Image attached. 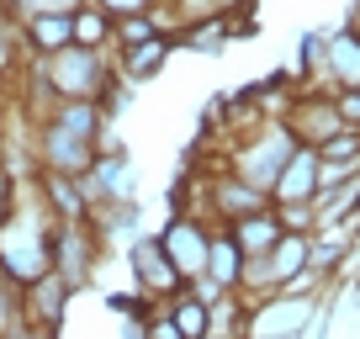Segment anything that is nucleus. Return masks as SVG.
<instances>
[{
    "label": "nucleus",
    "mask_w": 360,
    "mask_h": 339,
    "mask_svg": "<svg viewBox=\"0 0 360 339\" xmlns=\"http://www.w3.org/2000/svg\"><path fill=\"white\" fill-rule=\"evenodd\" d=\"M355 223H360V196H355Z\"/></svg>",
    "instance_id": "f704fd0d"
},
{
    "label": "nucleus",
    "mask_w": 360,
    "mask_h": 339,
    "mask_svg": "<svg viewBox=\"0 0 360 339\" xmlns=\"http://www.w3.org/2000/svg\"><path fill=\"white\" fill-rule=\"evenodd\" d=\"M169 11H175L180 27L191 22H212V16H228V0H169Z\"/></svg>",
    "instance_id": "bb28decb"
},
{
    "label": "nucleus",
    "mask_w": 360,
    "mask_h": 339,
    "mask_svg": "<svg viewBox=\"0 0 360 339\" xmlns=\"http://www.w3.org/2000/svg\"><path fill=\"white\" fill-rule=\"evenodd\" d=\"M127 271H133V292L143 297V302H169V297L186 286L154 234H133V244H127Z\"/></svg>",
    "instance_id": "0eeeda50"
},
{
    "label": "nucleus",
    "mask_w": 360,
    "mask_h": 339,
    "mask_svg": "<svg viewBox=\"0 0 360 339\" xmlns=\"http://www.w3.org/2000/svg\"><path fill=\"white\" fill-rule=\"evenodd\" d=\"M27 64V48H22V27H16L11 6L0 0V79H11L16 69Z\"/></svg>",
    "instance_id": "aec40b11"
},
{
    "label": "nucleus",
    "mask_w": 360,
    "mask_h": 339,
    "mask_svg": "<svg viewBox=\"0 0 360 339\" xmlns=\"http://www.w3.org/2000/svg\"><path fill=\"white\" fill-rule=\"evenodd\" d=\"M69 22H75V43H85V48H112V16H106L101 6H90V0H85Z\"/></svg>",
    "instance_id": "412c9836"
},
{
    "label": "nucleus",
    "mask_w": 360,
    "mask_h": 339,
    "mask_svg": "<svg viewBox=\"0 0 360 339\" xmlns=\"http://www.w3.org/2000/svg\"><path fill=\"white\" fill-rule=\"evenodd\" d=\"M281 122L292 127V138H297V143H307V148H323L334 133H345V117H339L334 96H313V91L297 96V101L286 106Z\"/></svg>",
    "instance_id": "1a4fd4ad"
},
{
    "label": "nucleus",
    "mask_w": 360,
    "mask_h": 339,
    "mask_svg": "<svg viewBox=\"0 0 360 339\" xmlns=\"http://www.w3.org/2000/svg\"><path fill=\"white\" fill-rule=\"evenodd\" d=\"M159 249L169 255V265L180 271V281L191 286L196 276L207 271V244H212V223L196 212H169V223L159 228Z\"/></svg>",
    "instance_id": "423d86ee"
},
{
    "label": "nucleus",
    "mask_w": 360,
    "mask_h": 339,
    "mask_svg": "<svg viewBox=\"0 0 360 339\" xmlns=\"http://www.w3.org/2000/svg\"><path fill=\"white\" fill-rule=\"evenodd\" d=\"M133 91H138V85H127V79H106V85H101V96H96V106H101V117H106V122H117V117H122L127 112V106H133Z\"/></svg>",
    "instance_id": "393cba45"
},
{
    "label": "nucleus",
    "mask_w": 360,
    "mask_h": 339,
    "mask_svg": "<svg viewBox=\"0 0 360 339\" xmlns=\"http://www.w3.org/2000/svg\"><path fill=\"white\" fill-rule=\"evenodd\" d=\"M313 196H318V148L297 143L270 186V202H313Z\"/></svg>",
    "instance_id": "9b49d317"
},
{
    "label": "nucleus",
    "mask_w": 360,
    "mask_h": 339,
    "mask_svg": "<svg viewBox=\"0 0 360 339\" xmlns=\"http://www.w3.org/2000/svg\"><path fill=\"white\" fill-rule=\"evenodd\" d=\"M270 212H276L281 234H313L318 228V207L313 202H270Z\"/></svg>",
    "instance_id": "b1692460"
},
{
    "label": "nucleus",
    "mask_w": 360,
    "mask_h": 339,
    "mask_svg": "<svg viewBox=\"0 0 360 339\" xmlns=\"http://www.w3.org/2000/svg\"><path fill=\"white\" fill-rule=\"evenodd\" d=\"M48 228H53V217H48L43 202H37V212L11 207V217L0 223V271L16 286H27L32 276L48 271Z\"/></svg>",
    "instance_id": "f03ea898"
},
{
    "label": "nucleus",
    "mask_w": 360,
    "mask_h": 339,
    "mask_svg": "<svg viewBox=\"0 0 360 339\" xmlns=\"http://www.w3.org/2000/svg\"><path fill=\"white\" fill-rule=\"evenodd\" d=\"M16 27H22L27 58H48V53L75 43V22H69V16H27V22H16Z\"/></svg>",
    "instance_id": "ddd939ff"
},
{
    "label": "nucleus",
    "mask_w": 360,
    "mask_h": 339,
    "mask_svg": "<svg viewBox=\"0 0 360 339\" xmlns=\"http://www.w3.org/2000/svg\"><path fill=\"white\" fill-rule=\"evenodd\" d=\"M334 106H339V117H345V127L360 133V91L355 85H349V91H334Z\"/></svg>",
    "instance_id": "c85d7f7f"
},
{
    "label": "nucleus",
    "mask_w": 360,
    "mask_h": 339,
    "mask_svg": "<svg viewBox=\"0 0 360 339\" xmlns=\"http://www.w3.org/2000/svg\"><path fill=\"white\" fill-rule=\"evenodd\" d=\"M238 271H244V249L228 238V228H212V244H207V281H217L223 292L238 286Z\"/></svg>",
    "instance_id": "dca6fc26"
},
{
    "label": "nucleus",
    "mask_w": 360,
    "mask_h": 339,
    "mask_svg": "<svg viewBox=\"0 0 360 339\" xmlns=\"http://www.w3.org/2000/svg\"><path fill=\"white\" fill-rule=\"evenodd\" d=\"M37 122V133H32V159H37V170H58V175H85L90 165H96V138H85V133H75V127H64L58 117H32Z\"/></svg>",
    "instance_id": "39448f33"
},
{
    "label": "nucleus",
    "mask_w": 360,
    "mask_h": 339,
    "mask_svg": "<svg viewBox=\"0 0 360 339\" xmlns=\"http://www.w3.org/2000/svg\"><path fill=\"white\" fill-rule=\"evenodd\" d=\"M307 265V234H281L276 238V249H270V271H276V286L286 281V276H297Z\"/></svg>",
    "instance_id": "4be33fe9"
},
{
    "label": "nucleus",
    "mask_w": 360,
    "mask_h": 339,
    "mask_svg": "<svg viewBox=\"0 0 360 339\" xmlns=\"http://www.w3.org/2000/svg\"><path fill=\"white\" fill-rule=\"evenodd\" d=\"M292 148H297V138H292V127H286V122H255L233 148H228V170H233L238 181H249L255 191L270 196L281 165L292 159Z\"/></svg>",
    "instance_id": "7ed1b4c3"
},
{
    "label": "nucleus",
    "mask_w": 360,
    "mask_h": 339,
    "mask_svg": "<svg viewBox=\"0 0 360 339\" xmlns=\"http://www.w3.org/2000/svg\"><path fill=\"white\" fill-rule=\"evenodd\" d=\"M318 159H339V165H360V133L355 127H345V133H334L323 148H318Z\"/></svg>",
    "instance_id": "cd10ccee"
},
{
    "label": "nucleus",
    "mask_w": 360,
    "mask_h": 339,
    "mask_svg": "<svg viewBox=\"0 0 360 339\" xmlns=\"http://www.w3.org/2000/svg\"><path fill=\"white\" fill-rule=\"evenodd\" d=\"M148 37H159V22H154V11L117 16V22H112V53H122V48H138V43H148Z\"/></svg>",
    "instance_id": "5701e85b"
},
{
    "label": "nucleus",
    "mask_w": 360,
    "mask_h": 339,
    "mask_svg": "<svg viewBox=\"0 0 360 339\" xmlns=\"http://www.w3.org/2000/svg\"><path fill=\"white\" fill-rule=\"evenodd\" d=\"M323 58H328V75H334L339 91H349V85L360 91V37L349 32V27H339V32L323 37Z\"/></svg>",
    "instance_id": "4468645a"
},
{
    "label": "nucleus",
    "mask_w": 360,
    "mask_h": 339,
    "mask_svg": "<svg viewBox=\"0 0 360 339\" xmlns=\"http://www.w3.org/2000/svg\"><path fill=\"white\" fill-rule=\"evenodd\" d=\"M69 302H75V286L58 271H43V276H32V281L22 286V318L37 324V328H53V334H64Z\"/></svg>",
    "instance_id": "6e6552de"
},
{
    "label": "nucleus",
    "mask_w": 360,
    "mask_h": 339,
    "mask_svg": "<svg viewBox=\"0 0 360 339\" xmlns=\"http://www.w3.org/2000/svg\"><path fill=\"white\" fill-rule=\"evenodd\" d=\"M6 6L16 22H27V16H75L85 0H6Z\"/></svg>",
    "instance_id": "a878e982"
},
{
    "label": "nucleus",
    "mask_w": 360,
    "mask_h": 339,
    "mask_svg": "<svg viewBox=\"0 0 360 339\" xmlns=\"http://www.w3.org/2000/svg\"><path fill=\"white\" fill-rule=\"evenodd\" d=\"M0 339H58L53 328H37V324H16L11 334H0Z\"/></svg>",
    "instance_id": "2f4dec72"
},
{
    "label": "nucleus",
    "mask_w": 360,
    "mask_h": 339,
    "mask_svg": "<svg viewBox=\"0 0 360 339\" xmlns=\"http://www.w3.org/2000/svg\"><path fill=\"white\" fill-rule=\"evenodd\" d=\"M32 186H37V202L48 207L53 223H85V217H96V212H90V202H85V191H79V175L32 170Z\"/></svg>",
    "instance_id": "9d476101"
},
{
    "label": "nucleus",
    "mask_w": 360,
    "mask_h": 339,
    "mask_svg": "<svg viewBox=\"0 0 360 339\" xmlns=\"http://www.w3.org/2000/svg\"><path fill=\"white\" fill-rule=\"evenodd\" d=\"M233 37V16H212V22H191L175 32V48H191V53H223V43Z\"/></svg>",
    "instance_id": "a211bd4d"
},
{
    "label": "nucleus",
    "mask_w": 360,
    "mask_h": 339,
    "mask_svg": "<svg viewBox=\"0 0 360 339\" xmlns=\"http://www.w3.org/2000/svg\"><path fill=\"white\" fill-rule=\"evenodd\" d=\"M101 255H106V234L96 228V217L85 223H53L48 228V271H58L75 292H85L101 271Z\"/></svg>",
    "instance_id": "20e7f679"
},
{
    "label": "nucleus",
    "mask_w": 360,
    "mask_h": 339,
    "mask_svg": "<svg viewBox=\"0 0 360 339\" xmlns=\"http://www.w3.org/2000/svg\"><path fill=\"white\" fill-rule=\"evenodd\" d=\"M90 6H101L106 16H138V11H154V0H90Z\"/></svg>",
    "instance_id": "c756f323"
},
{
    "label": "nucleus",
    "mask_w": 360,
    "mask_h": 339,
    "mask_svg": "<svg viewBox=\"0 0 360 339\" xmlns=\"http://www.w3.org/2000/svg\"><path fill=\"white\" fill-rule=\"evenodd\" d=\"M202 339H238V334H217V328H212V334H202Z\"/></svg>",
    "instance_id": "72a5a7b5"
},
{
    "label": "nucleus",
    "mask_w": 360,
    "mask_h": 339,
    "mask_svg": "<svg viewBox=\"0 0 360 339\" xmlns=\"http://www.w3.org/2000/svg\"><path fill=\"white\" fill-rule=\"evenodd\" d=\"M169 53H175V37H148V43H138V48H122V53H112L117 58V79H127V85H143V79H154L159 69L169 64Z\"/></svg>",
    "instance_id": "f8f14e48"
},
{
    "label": "nucleus",
    "mask_w": 360,
    "mask_h": 339,
    "mask_svg": "<svg viewBox=\"0 0 360 339\" xmlns=\"http://www.w3.org/2000/svg\"><path fill=\"white\" fill-rule=\"evenodd\" d=\"M27 79H32V91L43 96V112L53 101H96L101 85L117 75V58L112 48H85V43H69L48 58H27Z\"/></svg>",
    "instance_id": "f257e3e1"
},
{
    "label": "nucleus",
    "mask_w": 360,
    "mask_h": 339,
    "mask_svg": "<svg viewBox=\"0 0 360 339\" xmlns=\"http://www.w3.org/2000/svg\"><path fill=\"white\" fill-rule=\"evenodd\" d=\"M345 27H349V32L360 37V0H355V6H349V22H345Z\"/></svg>",
    "instance_id": "473e14b6"
},
{
    "label": "nucleus",
    "mask_w": 360,
    "mask_h": 339,
    "mask_svg": "<svg viewBox=\"0 0 360 339\" xmlns=\"http://www.w3.org/2000/svg\"><path fill=\"white\" fill-rule=\"evenodd\" d=\"M96 228L106 234V244H112L117 234H143V207H138V196H127V202H106V207H96Z\"/></svg>",
    "instance_id": "6ab92c4d"
},
{
    "label": "nucleus",
    "mask_w": 360,
    "mask_h": 339,
    "mask_svg": "<svg viewBox=\"0 0 360 339\" xmlns=\"http://www.w3.org/2000/svg\"><path fill=\"white\" fill-rule=\"evenodd\" d=\"M228 238H233L244 255H270V249H276V238H281V223H276V212H270V207H259V212L228 223Z\"/></svg>",
    "instance_id": "2eb2a0df"
},
{
    "label": "nucleus",
    "mask_w": 360,
    "mask_h": 339,
    "mask_svg": "<svg viewBox=\"0 0 360 339\" xmlns=\"http://www.w3.org/2000/svg\"><path fill=\"white\" fill-rule=\"evenodd\" d=\"M16 186H22V181L0 165V223H6V217H11V207H16Z\"/></svg>",
    "instance_id": "7c9ffc66"
},
{
    "label": "nucleus",
    "mask_w": 360,
    "mask_h": 339,
    "mask_svg": "<svg viewBox=\"0 0 360 339\" xmlns=\"http://www.w3.org/2000/svg\"><path fill=\"white\" fill-rule=\"evenodd\" d=\"M165 313H169V324H175L186 339H202V334H212V307H207L202 297L191 292V286H180V292L165 302Z\"/></svg>",
    "instance_id": "f3484780"
}]
</instances>
